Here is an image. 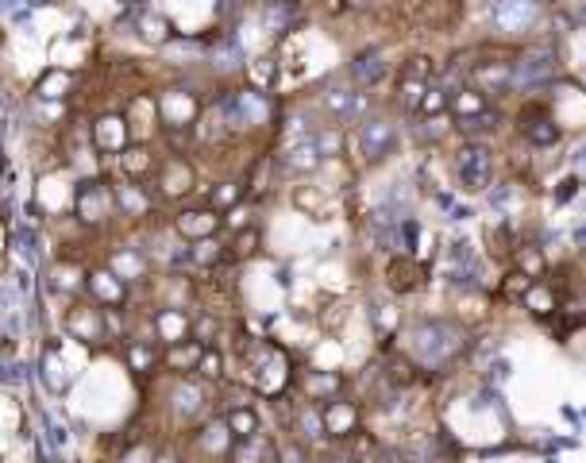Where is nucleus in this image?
Wrapping results in <instances>:
<instances>
[{"instance_id": "nucleus-6", "label": "nucleus", "mask_w": 586, "mask_h": 463, "mask_svg": "<svg viewBox=\"0 0 586 463\" xmlns=\"http://www.w3.org/2000/svg\"><path fill=\"white\" fill-rule=\"evenodd\" d=\"M490 16H494V24H498V27L517 31V27L532 24V16H537V4H532V0H494Z\"/></svg>"}, {"instance_id": "nucleus-27", "label": "nucleus", "mask_w": 586, "mask_h": 463, "mask_svg": "<svg viewBox=\"0 0 586 463\" xmlns=\"http://www.w3.org/2000/svg\"><path fill=\"white\" fill-rule=\"evenodd\" d=\"M124 166L132 174H140V171H147V166H151V159H147V151H127L124 155Z\"/></svg>"}, {"instance_id": "nucleus-11", "label": "nucleus", "mask_w": 586, "mask_h": 463, "mask_svg": "<svg viewBox=\"0 0 586 463\" xmlns=\"http://www.w3.org/2000/svg\"><path fill=\"white\" fill-rule=\"evenodd\" d=\"M471 78H475L478 93H502V89H509V66H506V62H502V66L478 62V66L471 70Z\"/></svg>"}, {"instance_id": "nucleus-30", "label": "nucleus", "mask_w": 586, "mask_h": 463, "mask_svg": "<svg viewBox=\"0 0 586 463\" xmlns=\"http://www.w3.org/2000/svg\"><path fill=\"white\" fill-rule=\"evenodd\" d=\"M255 239H259V231H255V228L243 231V236H240V247H236V255H251V251H255Z\"/></svg>"}, {"instance_id": "nucleus-29", "label": "nucleus", "mask_w": 586, "mask_h": 463, "mask_svg": "<svg viewBox=\"0 0 586 463\" xmlns=\"http://www.w3.org/2000/svg\"><path fill=\"white\" fill-rule=\"evenodd\" d=\"M201 367H205V375H209V378H217V375H220V355H217V352H209V347H205V355H201L197 371H201Z\"/></svg>"}, {"instance_id": "nucleus-24", "label": "nucleus", "mask_w": 586, "mask_h": 463, "mask_svg": "<svg viewBox=\"0 0 586 463\" xmlns=\"http://www.w3.org/2000/svg\"><path fill=\"white\" fill-rule=\"evenodd\" d=\"M112 275L116 278H140L143 275L140 255H132V251H116V255H112Z\"/></svg>"}, {"instance_id": "nucleus-35", "label": "nucleus", "mask_w": 586, "mask_h": 463, "mask_svg": "<svg viewBox=\"0 0 586 463\" xmlns=\"http://www.w3.org/2000/svg\"><path fill=\"white\" fill-rule=\"evenodd\" d=\"M155 463H178V456H158Z\"/></svg>"}, {"instance_id": "nucleus-14", "label": "nucleus", "mask_w": 586, "mask_h": 463, "mask_svg": "<svg viewBox=\"0 0 586 463\" xmlns=\"http://www.w3.org/2000/svg\"><path fill=\"white\" fill-rule=\"evenodd\" d=\"M201 355H205V344L201 340H178L166 352V363L174 367V371H194V367L201 363Z\"/></svg>"}, {"instance_id": "nucleus-20", "label": "nucleus", "mask_w": 586, "mask_h": 463, "mask_svg": "<svg viewBox=\"0 0 586 463\" xmlns=\"http://www.w3.org/2000/svg\"><path fill=\"white\" fill-rule=\"evenodd\" d=\"M224 425H228V433L236 436V440H247V436L259 433V417H255L251 409H236V414H228Z\"/></svg>"}, {"instance_id": "nucleus-13", "label": "nucleus", "mask_w": 586, "mask_h": 463, "mask_svg": "<svg viewBox=\"0 0 586 463\" xmlns=\"http://www.w3.org/2000/svg\"><path fill=\"white\" fill-rule=\"evenodd\" d=\"M316 163H321V143H316V140H297L290 151H285V166L297 171V174L313 171Z\"/></svg>"}, {"instance_id": "nucleus-36", "label": "nucleus", "mask_w": 586, "mask_h": 463, "mask_svg": "<svg viewBox=\"0 0 586 463\" xmlns=\"http://www.w3.org/2000/svg\"><path fill=\"white\" fill-rule=\"evenodd\" d=\"M579 163H586V147H579Z\"/></svg>"}, {"instance_id": "nucleus-8", "label": "nucleus", "mask_w": 586, "mask_h": 463, "mask_svg": "<svg viewBox=\"0 0 586 463\" xmlns=\"http://www.w3.org/2000/svg\"><path fill=\"white\" fill-rule=\"evenodd\" d=\"M217 213H212V209H186L182 216L174 220V228L182 231L186 239H209L212 231H217Z\"/></svg>"}, {"instance_id": "nucleus-9", "label": "nucleus", "mask_w": 586, "mask_h": 463, "mask_svg": "<svg viewBox=\"0 0 586 463\" xmlns=\"http://www.w3.org/2000/svg\"><path fill=\"white\" fill-rule=\"evenodd\" d=\"M321 425H324V433H332V436H347V433H355L359 414H355V406H347V402H328L321 409Z\"/></svg>"}, {"instance_id": "nucleus-16", "label": "nucleus", "mask_w": 586, "mask_h": 463, "mask_svg": "<svg viewBox=\"0 0 586 463\" xmlns=\"http://www.w3.org/2000/svg\"><path fill=\"white\" fill-rule=\"evenodd\" d=\"M421 275H424V270L413 259H393L390 262V286L401 290V293L405 290H417L421 286Z\"/></svg>"}, {"instance_id": "nucleus-21", "label": "nucleus", "mask_w": 586, "mask_h": 463, "mask_svg": "<svg viewBox=\"0 0 586 463\" xmlns=\"http://www.w3.org/2000/svg\"><path fill=\"white\" fill-rule=\"evenodd\" d=\"M97 143L101 147H112V151H120V147H124V120H116V116H104V120H97Z\"/></svg>"}, {"instance_id": "nucleus-15", "label": "nucleus", "mask_w": 586, "mask_h": 463, "mask_svg": "<svg viewBox=\"0 0 586 463\" xmlns=\"http://www.w3.org/2000/svg\"><path fill=\"white\" fill-rule=\"evenodd\" d=\"M209 406V398H205V391H201L197 383H178L174 386V409L182 417H194V414H201V409Z\"/></svg>"}, {"instance_id": "nucleus-4", "label": "nucleus", "mask_w": 586, "mask_h": 463, "mask_svg": "<svg viewBox=\"0 0 586 463\" xmlns=\"http://www.w3.org/2000/svg\"><path fill=\"white\" fill-rule=\"evenodd\" d=\"M359 147H363V155L370 163L386 159V155L393 151V124L382 120V116H370L363 128H359Z\"/></svg>"}, {"instance_id": "nucleus-19", "label": "nucleus", "mask_w": 586, "mask_h": 463, "mask_svg": "<svg viewBox=\"0 0 586 463\" xmlns=\"http://www.w3.org/2000/svg\"><path fill=\"white\" fill-rule=\"evenodd\" d=\"M89 286H93V293H97L101 301H109V305L124 301V286H120V278H116L112 270H97V275H89Z\"/></svg>"}, {"instance_id": "nucleus-10", "label": "nucleus", "mask_w": 586, "mask_h": 463, "mask_svg": "<svg viewBox=\"0 0 586 463\" xmlns=\"http://www.w3.org/2000/svg\"><path fill=\"white\" fill-rule=\"evenodd\" d=\"M382 73H386V58H382V50H363V55L351 62V78H355L359 86H375Z\"/></svg>"}, {"instance_id": "nucleus-18", "label": "nucleus", "mask_w": 586, "mask_h": 463, "mask_svg": "<svg viewBox=\"0 0 586 463\" xmlns=\"http://www.w3.org/2000/svg\"><path fill=\"white\" fill-rule=\"evenodd\" d=\"M163 109H166L170 128H186V124H194V116H197V104H194V101H186L182 93H170Z\"/></svg>"}, {"instance_id": "nucleus-34", "label": "nucleus", "mask_w": 586, "mask_h": 463, "mask_svg": "<svg viewBox=\"0 0 586 463\" xmlns=\"http://www.w3.org/2000/svg\"><path fill=\"white\" fill-rule=\"evenodd\" d=\"M571 194H575V182H563V189H559V201H567Z\"/></svg>"}, {"instance_id": "nucleus-28", "label": "nucleus", "mask_w": 586, "mask_h": 463, "mask_svg": "<svg viewBox=\"0 0 586 463\" xmlns=\"http://www.w3.org/2000/svg\"><path fill=\"white\" fill-rule=\"evenodd\" d=\"M194 259H197V262H217V259H220V247L212 244V239H205V244H201V239H197V251H194Z\"/></svg>"}, {"instance_id": "nucleus-17", "label": "nucleus", "mask_w": 586, "mask_h": 463, "mask_svg": "<svg viewBox=\"0 0 586 463\" xmlns=\"http://www.w3.org/2000/svg\"><path fill=\"white\" fill-rule=\"evenodd\" d=\"M324 109L339 116V120H351V116L359 112V93H351V89H328L324 93Z\"/></svg>"}, {"instance_id": "nucleus-7", "label": "nucleus", "mask_w": 586, "mask_h": 463, "mask_svg": "<svg viewBox=\"0 0 586 463\" xmlns=\"http://www.w3.org/2000/svg\"><path fill=\"white\" fill-rule=\"evenodd\" d=\"M521 132H525V140H532L537 147H552L559 140L556 120H552L548 112H540V109H529L525 116H521Z\"/></svg>"}, {"instance_id": "nucleus-5", "label": "nucleus", "mask_w": 586, "mask_h": 463, "mask_svg": "<svg viewBox=\"0 0 586 463\" xmlns=\"http://www.w3.org/2000/svg\"><path fill=\"white\" fill-rule=\"evenodd\" d=\"M109 189L97 186V182H81L78 186V197H73V205H78V216L85 224H101L104 216H109Z\"/></svg>"}, {"instance_id": "nucleus-3", "label": "nucleus", "mask_w": 586, "mask_h": 463, "mask_svg": "<svg viewBox=\"0 0 586 463\" xmlns=\"http://www.w3.org/2000/svg\"><path fill=\"white\" fill-rule=\"evenodd\" d=\"M455 171H460L463 189H486L490 186V151L483 143H463L455 155Z\"/></svg>"}, {"instance_id": "nucleus-23", "label": "nucleus", "mask_w": 586, "mask_h": 463, "mask_svg": "<svg viewBox=\"0 0 586 463\" xmlns=\"http://www.w3.org/2000/svg\"><path fill=\"white\" fill-rule=\"evenodd\" d=\"M186 329H189V321L182 313H163V317H158V332H163V340H170V344L186 340Z\"/></svg>"}, {"instance_id": "nucleus-32", "label": "nucleus", "mask_w": 586, "mask_h": 463, "mask_svg": "<svg viewBox=\"0 0 586 463\" xmlns=\"http://www.w3.org/2000/svg\"><path fill=\"white\" fill-rule=\"evenodd\" d=\"M143 27H147V35H151V39H163V19H151V16H147Z\"/></svg>"}, {"instance_id": "nucleus-1", "label": "nucleus", "mask_w": 586, "mask_h": 463, "mask_svg": "<svg viewBox=\"0 0 586 463\" xmlns=\"http://www.w3.org/2000/svg\"><path fill=\"white\" fill-rule=\"evenodd\" d=\"M409 347L421 363L440 367L463 347V329H455V324H447V321H421V324H413V332H409Z\"/></svg>"}, {"instance_id": "nucleus-2", "label": "nucleus", "mask_w": 586, "mask_h": 463, "mask_svg": "<svg viewBox=\"0 0 586 463\" xmlns=\"http://www.w3.org/2000/svg\"><path fill=\"white\" fill-rule=\"evenodd\" d=\"M552 73H556V55H552L548 47H532V50H525V58L509 66V86L514 89L544 86Z\"/></svg>"}, {"instance_id": "nucleus-31", "label": "nucleus", "mask_w": 586, "mask_h": 463, "mask_svg": "<svg viewBox=\"0 0 586 463\" xmlns=\"http://www.w3.org/2000/svg\"><path fill=\"white\" fill-rule=\"evenodd\" d=\"M236 197H240V189H236V186H220L212 201H217V205H232V201H236Z\"/></svg>"}, {"instance_id": "nucleus-33", "label": "nucleus", "mask_w": 586, "mask_h": 463, "mask_svg": "<svg viewBox=\"0 0 586 463\" xmlns=\"http://www.w3.org/2000/svg\"><path fill=\"white\" fill-rule=\"evenodd\" d=\"M132 363H135V367H147V363H151V352H140V347H132Z\"/></svg>"}, {"instance_id": "nucleus-25", "label": "nucleus", "mask_w": 586, "mask_h": 463, "mask_svg": "<svg viewBox=\"0 0 586 463\" xmlns=\"http://www.w3.org/2000/svg\"><path fill=\"white\" fill-rule=\"evenodd\" d=\"M120 201H124L127 213H143V209H147V197L135 186H120Z\"/></svg>"}, {"instance_id": "nucleus-22", "label": "nucleus", "mask_w": 586, "mask_h": 463, "mask_svg": "<svg viewBox=\"0 0 586 463\" xmlns=\"http://www.w3.org/2000/svg\"><path fill=\"white\" fill-rule=\"evenodd\" d=\"M305 391L308 398H332L339 391V378L336 375H316V371H308L305 375Z\"/></svg>"}, {"instance_id": "nucleus-26", "label": "nucleus", "mask_w": 586, "mask_h": 463, "mask_svg": "<svg viewBox=\"0 0 586 463\" xmlns=\"http://www.w3.org/2000/svg\"><path fill=\"white\" fill-rule=\"evenodd\" d=\"M224 440H232L228 425H212L209 433H205V448H209V452H220V448H224Z\"/></svg>"}, {"instance_id": "nucleus-37", "label": "nucleus", "mask_w": 586, "mask_h": 463, "mask_svg": "<svg viewBox=\"0 0 586 463\" xmlns=\"http://www.w3.org/2000/svg\"><path fill=\"white\" fill-rule=\"evenodd\" d=\"M579 239H582V244H586V228H582V231H579Z\"/></svg>"}, {"instance_id": "nucleus-12", "label": "nucleus", "mask_w": 586, "mask_h": 463, "mask_svg": "<svg viewBox=\"0 0 586 463\" xmlns=\"http://www.w3.org/2000/svg\"><path fill=\"white\" fill-rule=\"evenodd\" d=\"M163 194L166 197H182V194H189L194 189V171L182 163V159H170L166 163V171H163Z\"/></svg>"}]
</instances>
